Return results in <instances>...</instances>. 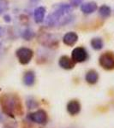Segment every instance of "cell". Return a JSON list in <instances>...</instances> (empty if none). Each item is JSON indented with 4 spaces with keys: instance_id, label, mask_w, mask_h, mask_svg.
Returning a JSON list of instances; mask_svg holds the SVG:
<instances>
[{
    "instance_id": "6da1fadb",
    "label": "cell",
    "mask_w": 114,
    "mask_h": 128,
    "mask_svg": "<svg viewBox=\"0 0 114 128\" xmlns=\"http://www.w3.org/2000/svg\"><path fill=\"white\" fill-rule=\"evenodd\" d=\"M55 11L51 13L45 19V24L47 26H64L69 23L72 20V16L70 15L73 7L66 4H59L54 6Z\"/></svg>"
},
{
    "instance_id": "7a4b0ae2",
    "label": "cell",
    "mask_w": 114,
    "mask_h": 128,
    "mask_svg": "<svg viewBox=\"0 0 114 128\" xmlns=\"http://www.w3.org/2000/svg\"><path fill=\"white\" fill-rule=\"evenodd\" d=\"M0 105H1L4 113L10 116H14L17 110L18 99L14 95L5 94L0 96Z\"/></svg>"
},
{
    "instance_id": "3957f363",
    "label": "cell",
    "mask_w": 114,
    "mask_h": 128,
    "mask_svg": "<svg viewBox=\"0 0 114 128\" xmlns=\"http://www.w3.org/2000/svg\"><path fill=\"white\" fill-rule=\"evenodd\" d=\"M16 55L21 64L27 65L32 60L33 56H34V52H33L32 50L28 48H25V47H22V48L18 49L16 50Z\"/></svg>"
},
{
    "instance_id": "277c9868",
    "label": "cell",
    "mask_w": 114,
    "mask_h": 128,
    "mask_svg": "<svg viewBox=\"0 0 114 128\" xmlns=\"http://www.w3.org/2000/svg\"><path fill=\"white\" fill-rule=\"evenodd\" d=\"M99 64L104 69H114V54L111 52H106L101 55L99 57Z\"/></svg>"
},
{
    "instance_id": "5b68a950",
    "label": "cell",
    "mask_w": 114,
    "mask_h": 128,
    "mask_svg": "<svg viewBox=\"0 0 114 128\" xmlns=\"http://www.w3.org/2000/svg\"><path fill=\"white\" fill-rule=\"evenodd\" d=\"M28 119L30 121H33L34 123L43 125V124L46 123L47 120V114L44 110H38L34 113H32L28 114Z\"/></svg>"
},
{
    "instance_id": "8992f818",
    "label": "cell",
    "mask_w": 114,
    "mask_h": 128,
    "mask_svg": "<svg viewBox=\"0 0 114 128\" xmlns=\"http://www.w3.org/2000/svg\"><path fill=\"white\" fill-rule=\"evenodd\" d=\"M88 58V53L86 50L82 47L74 49L71 53V59L75 62H83Z\"/></svg>"
},
{
    "instance_id": "52a82bcc",
    "label": "cell",
    "mask_w": 114,
    "mask_h": 128,
    "mask_svg": "<svg viewBox=\"0 0 114 128\" xmlns=\"http://www.w3.org/2000/svg\"><path fill=\"white\" fill-rule=\"evenodd\" d=\"M75 62L72 59L69 58L66 56H63L59 58V65L60 68H62L63 69H66V70H70L72 69L75 67Z\"/></svg>"
},
{
    "instance_id": "ba28073f",
    "label": "cell",
    "mask_w": 114,
    "mask_h": 128,
    "mask_svg": "<svg viewBox=\"0 0 114 128\" xmlns=\"http://www.w3.org/2000/svg\"><path fill=\"white\" fill-rule=\"evenodd\" d=\"M78 36L76 32H67L63 38L64 44H66L67 46H73V45L77 42Z\"/></svg>"
},
{
    "instance_id": "9c48e42d",
    "label": "cell",
    "mask_w": 114,
    "mask_h": 128,
    "mask_svg": "<svg viewBox=\"0 0 114 128\" xmlns=\"http://www.w3.org/2000/svg\"><path fill=\"white\" fill-rule=\"evenodd\" d=\"M67 111L71 115H76L77 114H79V112L81 111L80 102L76 100L70 101L67 104Z\"/></svg>"
},
{
    "instance_id": "30bf717a",
    "label": "cell",
    "mask_w": 114,
    "mask_h": 128,
    "mask_svg": "<svg viewBox=\"0 0 114 128\" xmlns=\"http://www.w3.org/2000/svg\"><path fill=\"white\" fill-rule=\"evenodd\" d=\"M45 8L40 6L37 7L34 10V22L37 24L42 23L45 20Z\"/></svg>"
},
{
    "instance_id": "8fae6325",
    "label": "cell",
    "mask_w": 114,
    "mask_h": 128,
    "mask_svg": "<svg viewBox=\"0 0 114 128\" xmlns=\"http://www.w3.org/2000/svg\"><path fill=\"white\" fill-rule=\"evenodd\" d=\"M97 8H98V6L95 2H88V3H85L81 5V10L82 13L86 14V15L94 13L97 10Z\"/></svg>"
},
{
    "instance_id": "7c38bea8",
    "label": "cell",
    "mask_w": 114,
    "mask_h": 128,
    "mask_svg": "<svg viewBox=\"0 0 114 128\" xmlns=\"http://www.w3.org/2000/svg\"><path fill=\"white\" fill-rule=\"evenodd\" d=\"M85 79H86V81L88 82V84H94L95 83H97V81H98L99 74L96 71H94V70H90V71H88V73H87Z\"/></svg>"
},
{
    "instance_id": "4fadbf2b",
    "label": "cell",
    "mask_w": 114,
    "mask_h": 128,
    "mask_svg": "<svg viewBox=\"0 0 114 128\" xmlns=\"http://www.w3.org/2000/svg\"><path fill=\"white\" fill-rule=\"evenodd\" d=\"M35 81V75L34 73L32 71H28L24 74L23 82L27 86H32Z\"/></svg>"
},
{
    "instance_id": "5bb4252c",
    "label": "cell",
    "mask_w": 114,
    "mask_h": 128,
    "mask_svg": "<svg viewBox=\"0 0 114 128\" xmlns=\"http://www.w3.org/2000/svg\"><path fill=\"white\" fill-rule=\"evenodd\" d=\"M99 14L102 18H108L111 14V10L109 6L107 5H102L99 9Z\"/></svg>"
},
{
    "instance_id": "9a60e30c",
    "label": "cell",
    "mask_w": 114,
    "mask_h": 128,
    "mask_svg": "<svg viewBox=\"0 0 114 128\" xmlns=\"http://www.w3.org/2000/svg\"><path fill=\"white\" fill-rule=\"evenodd\" d=\"M91 46H92V48L95 50H101L103 48L104 43H103L101 38H95L91 40Z\"/></svg>"
},
{
    "instance_id": "2e32d148",
    "label": "cell",
    "mask_w": 114,
    "mask_h": 128,
    "mask_svg": "<svg viewBox=\"0 0 114 128\" xmlns=\"http://www.w3.org/2000/svg\"><path fill=\"white\" fill-rule=\"evenodd\" d=\"M34 35H35V34L34 32V31L29 29V28H28V29L23 31V32L22 34V37L24 38L25 40L29 41V40H32L33 38H34Z\"/></svg>"
},
{
    "instance_id": "e0dca14e",
    "label": "cell",
    "mask_w": 114,
    "mask_h": 128,
    "mask_svg": "<svg viewBox=\"0 0 114 128\" xmlns=\"http://www.w3.org/2000/svg\"><path fill=\"white\" fill-rule=\"evenodd\" d=\"M8 10V4L5 2H0V15Z\"/></svg>"
},
{
    "instance_id": "ac0fdd59",
    "label": "cell",
    "mask_w": 114,
    "mask_h": 128,
    "mask_svg": "<svg viewBox=\"0 0 114 128\" xmlns=\"http://www.w3.org/2000/svg\"><path fill=\"white\" fill-rule=\"evenodd\" d=\"M83 0H70V5L72 7H77L82 3Z\"/></svg>"
},
{
    "instance_id": "d6986e66",
    "label": "cell",
    "mask_w": 114,
    "mask_h": 128,
    "mask_svg": "<svg viewBox=\"0 0 114 128\" xmlns=\"http://www.w3.org/2000/svg\"><path fill=\"white\" fill-rule=\"evenodd\" d=\"M4 20L5 22H7V23H9V22H11V18H10V16L9 15H5V16H4Z\"/></svg>"
},
{
    "instance_id": "ffe728a7",
    "label": "cell",
    "mask_w": 114,
    "mask_h": 128,
    "mask_svg": "<svg viewBox=\"0 0 114 128\" xmlns=\"http://www.w3.org/2000/svg\"><path fill=\"white\" fill-rule=\"evenodd\" d=\"M4 34V30H3V28L0 26V37H2V35Z\"/></svg>"
},
{
    "instance_id": "44dd1931",
    "label": "cell",
    "mask_w": 114,
    "mask_h": 128,
    "mask_svg": "<svg viewBox=\"0 0 114 128\" xmlns=\"http://www.w3.org/2000/svg\"><path fill=\"white\" fill-rule=\"evenodd\" d=\"M31 1H32V2H34V3H35V2H38L39 0H31Z\"/></svg>"
},
{
    "instance_id": "7402d4cb",
    "label": "cell",
    "mask_w": 114,
    "mask_h": 128,
    "mask_svg": "<svg viewBox=\"0 0 114 128\" xmlns=\"http://www.w3.org/2000/svg\"><path fill=\"white\" fill-rule=\"evenodd\" d=\"M5 128H15V127H12V126H6Z\"/></svg>"
}]
</instances>
